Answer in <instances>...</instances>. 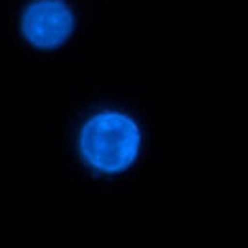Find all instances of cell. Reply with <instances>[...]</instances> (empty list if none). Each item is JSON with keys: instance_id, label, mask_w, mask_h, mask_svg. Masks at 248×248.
Masks as SVG:
<instances>
[{"instance_id": "obj_1", "label": "cell", "mask_w": 248, "mask_h": 248, "mask_svg": "<svg viewBox=\"0 0 248 248\" xmlns=\"http://www.w3.org/2000/svg\"><path fill=\"white\" fill-rule=\"evenodd\" d=\"M80 147L92 166L103 172H119L130 166L138 155L140 130L124 115L103 113L84 126Z\"/></svg>"}, {"instance_id": "obj_2", "label": "cell", "mask_w": 248, "mask_h": 248, "mask_svg": "<svg viewBox=\"0 0 248 248\" xmlns=\"http://www.w3.org/2000/svg\"><path fill=\"white\" fill-rule=\"evenodd\" d=\"M73 29L71 10L60 0L34 4L23 17V31L32 44L52 48L62 44Z\"/></svg>"}]
</instances>
